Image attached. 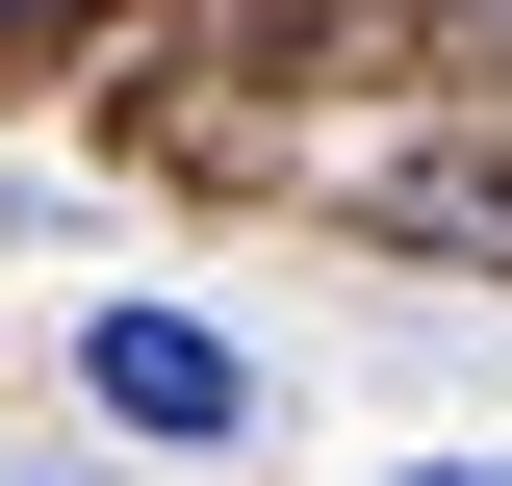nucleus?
<instances>
[{
  "instance_id": "nucleus-2",
  "label": "nucleus",
  "mask_w": 512,
  "mask_h": 486,
  "mask_svg": "<svg viewBox=\"0 0 512 486\" xmlns=\"http://www.w3.org/2000/svg\"><path fill=\"white\" fill-rule=\"evenodd\" d=\"M26 26H103V0H0V52H26Z\"/></svg>"
},
{
  "instance_id": "nucleus-3",
  "label": "nucleus",
  "mask_w": 512,
  "mask_h": 486,
  "mask_svg": "<svg viewBox=\"0 0 512 486\" xmlns=\"http://www.w3.org/2000/svg\"><path fill=\"white\" fill-rule=\"evenodd\" d=\"M410 486H512V461H410Z\"/></svg>"
},
{
  "instance_id": "nucleus-1",
  "label": "nucleus",
  "mask_w": 512,
  "mask_h": 486,
  "mask_svg": "<svg viewBox=\"0 0 512 486\" xmlns=\"http://www.w3.org/2000/svg\"><path fill=\"white\" fill-rule=\"evenodd\" d=\"M77 359H103V410H128V435H231V333H180V307H103Z\"/></svg>"
}]
</instances>
